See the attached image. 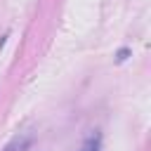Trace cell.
Returning a JSON list of instances; mask_svg holds the SVG:
<instances>
[{
  "instance_id": "6da1fadb",
  "label": "cell",
  "mask_w": 151,
  "mask_h": 151,
  "mask_svg": "<svg viewBox=\"0 0 151 151\" xmlns=\"http://www.w3.org/2000/svg\"><path fill=\"white\" fill-rule=\"evenodd\" d=\"M33 144V134H17L12 137V142L5 146V151H26Z\"/></svg>"
},
{
  "instance_id": "7a4b0ae2",
  "label": "cell",
  "mask_w": 151,
  "mask_h": 151,
  "mask_svg": "<svg viewBox=\"0 0 151 151\" xmlns=\"http://www.w3.org/2000/svg\"><path fill=\"white\" fill-rule=\"evenodd\" d=\"M78 151H101V132L99 130H92L85 137V142H83V146Z\"/></svg>"
},
{
  "instance_id": "3957f363",
  "label": "cell",
  "mask_w": 151,
  "mask_h": 151,
  "mask_svg": "<svg viewBox=\"0 0 151 151\" xmlns=\"http://www.w3.org/2000/svg\"><path fill=\"white\" fill-rule=\"evenodd\" d=\"M127 57H130V47H120V50L116 52V61H118V64H123Z\"/></svg>"
},
{
  "instance_id": "277c9868",
  "label": "cell",
  "mask_w": 151,
  "mask_h": 151,
  "mask_svg": "<svg viewBox=\"0 0 151 151\" xmlns=\"http://www.w3.org/2000/svg\"><path fill=\"white\" fill-rule=\"evenodd\" d=\"M5 42H7V35H2V38H0V50L5 47Z\"/></svg>"
}]
</instances>
